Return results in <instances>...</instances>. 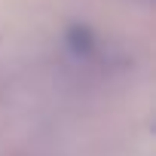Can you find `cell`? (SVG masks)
<instances>
[{"instance_id":"6da1fadb","label":"cell","mask_w":156,"mask_h":156,"mask_svg":"<svg viewBox=\"0 0 156 156\" xmlns=\"http://www.w3.org/2000/svg\"><path fill=\"white\" fill-rule=\"evenodd\" d=\"M64 40H67V46H70L73 55H92L95 46H98V40H95V34H92L89 25H70L67 34H64Z\"/></svg>"}]
</instances>
